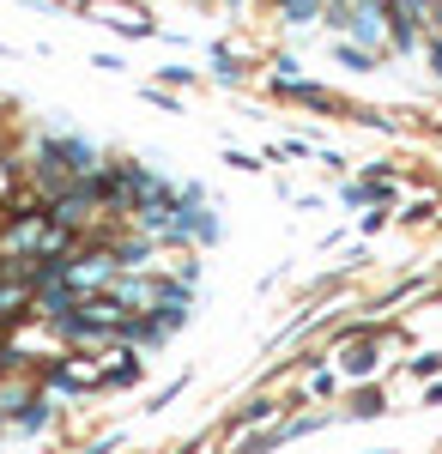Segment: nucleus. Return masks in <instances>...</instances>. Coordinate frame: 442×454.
Returning <instances> with one entry per match:
<instances>
[{"mask_svg":"<svg viewBox=\"0 0 442 454\" xmlns=\"http://www.w3.org/2000/svg\"><path fill=\"white\" fill-rule=\"evenodd\" d=\"M375 370V346H351L345 351V376H370Z\"/></svg>","mask_w":442,"mask_h":454,"instance_id":"obj_1","label":"nucleus"},{"mask_svg":"<svg viewBox=\"0 0 442 454\" xmlns=\"http://www.w3.org/2000/svg\"><path fill=\"white\" fill-rule=\"evenodd\" d=\"M351 31L364 36V43H382V31H388V25H382V19H375V6H364V12H358V19H351Z\"/></svg>","mask_w":442,"mask_h":454,"instance_id":"obj_2","label":"nucleus"},{"mask_svg":"<svg viewBox=\"0 0 442 454\" xmlns=\"http://www.w3.org/2000/svg\"><path fill=\"white\" fill-rule=\"evenodd\" d=\"M334 61L351 67V73H370V55H364V49H351V43H334Z\"/></svg>","mask_w":442,"mask_h":454,"instance_id":"obj_3","label":"nucleus"},{"mask_svg":"<svg viewBox=\"0 0 442 454\" xmlns=\"http://www.w3.org/2000/svg\"><path fill=\"white\" fill-rule=\"evenodd\" d=\"M315 6H321V0H285V19H291V25H309Z\"/></svg>","mask_w":442,"mask_h":454,"instance_id":"obj_4","label":"nucleus"},{"mask_svg":"<svg viewBox=\"0 0 442 454\" xmlns=\"http://www.w3.org/2000/svg\"><path fill=\"white\" fill-rule=\"evenodd\" d=\"M212 61H218V79H225V85H237V61H231L225 49H212Z\"/></svg>","mask_w":442,"mask_h":454,"instance_id":"obj_5","label":"nucleus"},{"mask_svg":"<svg viewBox=\"0 0 442 454\" xmlns=\"http://www.w3.org/2000/svg\"><path fill=\"white\" fill-rule=\"evenodd\" d=\"M351 412H358V419H375V412H382V394H358V406H351Z\"/></svg>","mask_w":442,"mask_h":454,"instance_id":"obj_6","label":"nucleus"},{"mask_svg":"<svg viewBox=\"0 0 442 454\" xmlns=\"http://www.w3.org/2000/svg\"><path fill=\"white\" fill-rule=\"evenodd\" d=\"M272 412H279V406H272V400H255V406H249V412H242V424H261V419H272Z\"/></svg>","mask_w":442,"mask_h":454,"instance_id":"obj_7","label":"nucleus"},{"mask_svg":"<svg viewBox=\"0 0 442 454\" xmlns=\"http://www.w3.org/2000/svg\"><path fill=\"white\" fill-rule=\"evenodd\" d=\"M430 73L442 79V43H430Z\"/></svg>","mask_w":442,"mask_h":454,"instance_id":"obj_8","label":"nucleus"},{"mask_svg":"<svg viewBox=\"0 0 442 454\" xmlns=\"http://www.w3.org/2000/svg\"><path fill=\"white\" fill-rule=\"evenodd\" d=\"M231 6H242V0H231Z\"/></svg>","mask_w":442,"mask_h":454,"instance_id":"obj_9","label":"nucleus"}]
</instances>
